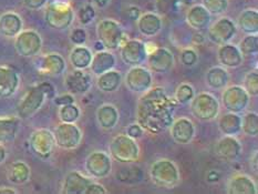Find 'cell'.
Segmentation results:
<instances>
[{"label": "cell", "instance_id": "6da1fadb", "mask_svg": "<svg viewBox=\"0 0 258 194\" xmlns=\"http://www.w3.org/2000/svg\"><path fill=\"white\" fill-rule=\"evenodd\" d=\"M174 104L162 88H155L141 98L138 107L139 124L151 133H160L173 123Z\"/></svg>", "mask_w": 258, "mask_h": 194}, {"label": "cell", "instance_id": "7a4b0ae2", "mask_svg": "<svg viewBox=\"0 0 258 194\" xmlns=\"http://www.w3.org/2000/svg\"><path fill=\"white\" fill-rule=\"evenodd\" d=\"M112 157L116 161L123 163L134 162L139 159L140 150L134 139L127 135H120L115 137L110 144Z\"/></svg>", "mask_w": 258, "mask_h": 194}, {"label": "cell", "instance_id": "3957f363", "mask_svg": "<svg viewBox=\"0 0 258 194\" xmlns=\"http://www.w3.org/2000/svg\"><path fill=\"white\" fill-rule=\"evenodd\" d=\"M151 177L156 185L172 188L179 180L178 170L170 160H159L151 168Z\"/></svg>", "mask_w": 258, "mask_h": 194}, {"label": "cell", "instance_id": "277c9868", "mask_svg": "<svg viewBox=\"0 0 258 194\" xmlns=\"http://www.w3.org/2000/svg\"><path fill=\"white\" fill-rule=\"evenodd\" d=\"M193 114L196 118L203 121L212 120L220 111V104L217 100L210 93H200L192 99L190 104Z\"/></svg>", "mask_w": 258, "mask_h": 194}, {"label": "cell", "instance_id": "5b68a950", "mask_svg": "<svg viewBox=\"0 0 258 194\" xmlns=\"http://www.w3.org/2000/svg\"><path fill=\"white\" fill-rule=\"evenodd\" d=\"M98 37L102 46L110 50H114L120 46L123 36L122 28L116 21L104 19L100 22L97 28Z\"/></svg>", "mask_w": 258, "mask_h": 194}, {"label": "cell", "instance_id": "8992f818", "mask_svg": "<svg viewBox=\"0 0 258 194\" xmlns=\"http://www.w3.org/2000/svg\"><path fill=\"white\" fill-rule=\"evenodd\" d=\"M72 19H74V13L67 4H52L47 11V21L49 25L58 29H64L68 27Z\"/></svg>", "mask_w": 258, "mask_h": 194}, {"label": "cell", "instance_id": "52a82bcc", "mask_svg": "<svg viewBox=\"0 0 258 194\" xmlns=\"http://www.w3.org/2000/svg\"><path fill=\"white\" fill-rule=\"evenodd\" d=\"M249 94L242 87L234 86L228 88L223 94V102L225 108L234 113H238L247 107Z\"/></svg>", "mask_w": 258, "mask_h": 194}, {"label": "cell", "instance_id": "ba28073f", "mask_svg": "<svg viewBox=\"0 0 258 194\" xmlns=\"http://www.w3.org/2000/svg\"><path fill=\"white\" fill-rule=\"evenodd\" d=\"M236 32V26L228 18H221L209 29L210 40L217 44H224L231 40Z\"/></svg>", "mask_w": 258, "mask_h": 194}, {"label": "cell", "instance_id": "9c48e42d", "mask_svg": "<svg viewBox=\"0 0 258 194\" xmlns=\"http://www.w3.org/2000/svg\"><path fill=\"white\" fill-rule=\"evenodd\" d=\"M147 49L145 44L139 40L127 41L121 50V58L126 64L139 66L147 59Z\"/></svg>", "mask_w": 258, "mask_h": 194}, {"label": "cell", "instance_id": "30bf717a", "mask_svg": "<svg viewBox=\"0 0 258 194\" xmlns=\"http://www.w3.org/2000/svg\"><path fill=\"white\" fill-rule=\"evenodd\" d=\"M152 85V76L150 72L141 68V67H134L128 71L126 76V86L130 90L134 92H145L148 91Z\"/></svg>", "mask_w": 258, "mask_h": 194}, {"label": "cell", "instance_id": "8fae6325", "mask_svg": "<svg viewBox=\"0 0 258 194\" xmlns=\"http://www.w3.org/2000/svg\"><path fill=\"white\" fill-rule=\"evenodd\" d=\"M55 140H57L58 146L62 148H76L81 141V131L75 124L66 122L55 130Z\"/></svg>", "mask_w": 258, "mask_h": 194}, {"label": "cell", "instance_id": "7c38bea8", "mask_svg": "<svg viewBox=\"0 0 258 194\" xmlns=\"http://www.w3.org/2000/svg\"><path fill=\"white\" fill-rule=\"evenodd\" d=\"M111 160L110 157L104 152H93L87 159L86 168L89 173L94 177L106 176L111 171Z\"/></svg>", "mask_w": 258, "mask_h": 194}, {"label": "cell", "instance_id": "4fadbf2b", "mask_svg": "<svg viewBox=\"0 0 258 194\" xmlns=\"http://www.w3.org/2000/svg\"><path fill=\"white\" fill-rule=\"evenodd\" d=\"M54 140L51 132L47 130H39L31 137V147L39 157L46 159L52 153Z\"/></svg>", "mask_w": 258, "mask_h": 194}, {"label": "cell", "instance_id": "5bb4252c", "mask_svg": "<svg viewBox=\"0 0 258 194\" xmlns=\"http://www.w3.org/2000/svg\"><path fill=\"white\" fill-rule=\"evenodd\" d=\"M149 64L151 69L159 74L167 72L173 66V55L165 48H156L149 53Z\"/></svg>", "mask_w": 258, "mask_h": 194}, {"label": "cell", "instance_id": "9a60e30c", "mask_svg": "<svg viewBox=\"0 0 258 194\" xmlns=\"http://www.w3.org/2000/svg\"><path fill=\"white\" fill-rule=\"evenodd\" d=\"M240 151H242V146L232 136L224 137L217 142L215 147V153L225 161H234L237 159Z\"/></svg>", "mask_w": 258, "mask_h": 194}, {"label": "cell", "instance_id": "2e32d148", "mask_svg": "<svg viewBox=\"0 0 258 194\" xmlns=\"http://www.w3.org/2000/svg\"><path fill=\"white\" fill-rule=\"evenodd\" d=\"M195 129L192 121L186 118H181L172 123L171 135L174 141L179 144H186L192 141Z\"/></svg>", "mask_w": 258, "mask_h": 194}, {"label": "cell", "instance_id": "e0dca14e", "mask_svg": "<svg viewBox=\"0 0 258 194\" xmlns=\"http://www.w3.org/2000/svg\"><path fill=\"white\" fill-rule=\"evenodd\" d=\"M218 59L223 66L228 67V68H235L242 63L243 54L239 51V49L233 44L224 43L218 50Z\"/></svg>", "mask_w": 258, "mask_h": 194}, {"label": "cell", "instance_id": "ac0fdd59", "mask_svg": "<svg viewBox=\"0 0 258 194\" xmlns=\"http://www.w3.org/2000/svg\"><path fill=\"white\" fill-rule=\"evenodd\" d=\"M43 101V92L40 88L32 89V90L28 93L25 101L20 105V115L22 118H28L33 112L40 107Z\"/></svg>", "mask_w": 258, "mask_h": 194}, {"label": "cell", "instance_id": "d6986e66", "mask_svg": "<svg viewBox=\"0 0 258 194\" xmlns=\"http://www.w3.org/2000/svg\"><path fill=\"white\" fill-rule=\"evenodd\" d=\"M211 20V14L207 11L203 6H194L188 11L187 21L190 27L196 30H203L209 27Z\"/></svg>", "mask_w": 258, "mask_h": 194}, {"label": "cell", "instance_id": "ffe728a7", "mask_svg": "<svg viewBox=\"0 0 258 194\" xmlns=\"http://www.w3.org/2000/svg\"><path fill=\"white\" fill-rule=\"evenodd\" d=\"M115 64V58L114 55L106 52V51H100L94 55L91 60V70L94 75H102L104 72L111 70Z\"/></svg>", "mask_w": 258, "mask_h": 194}, {"label": "cell", "instance_id": "44dd1931", "mask_svg": "<svg viewBox=\"0 0 258 194\" xmlns=\"http://www.w3.org/2000/svg\"><path fill=\"white\" fill-rule=\"evenodd\" d=\"M138 27L145 36H154L161 30L162 21L159 16L154 14H145L138 18Z\"/></svg>", "mask_w": 258, "mask_h": 194}, {"label": "cell", "instance_id": "7402d4cb", "mask_svg": "<svg viewBox=\"0 0 258 194\" xmlns=\"http://www.w3.org/2000/svg\"><path fill=\"white\" fill-rule=\"evenodd\" d=\"M228 193L231 194H256L257 188L253 180L248 176H236L228 185Z\"/></svg>", "mask_w": 258, "mask_h": 194}, {"label": "cell", "instance_id": "603a6c76", "mask_svg": "<svg viewBox=\"0 0 258 194\" xmlns=\"http://www.w3.org/2000/svg\"><path fill=\"white\" fill-rule=\"evenodd\" d=\"M97 115L100 125L105 130H110L112 127H114L117 119H119L117 110L111 104H105L102 105V107H100Z\"/></svg>", "mask_w": 258, "mask_h": 194}, {"label": "cell", "instance_id": "cb8c5ba5", "mask_svg": "<svg viewBox=\"0 0 258 194\" xmlns=\"http://www.w3.org/2000/svg\"><path fill=\"white\" fill-rule=\"evenodd\" d=\"M92 181L81 175L78 172L70 173L67 177L64 184V192L67 193H86L87 187Z\"/></svg>", "mask_w": 258, "mask_h": 194}, {"label": "cell", "instance_id": "d4e9b609", "mask_svg": "<svg viewBox=\"0 0 258 194\" xmlns=\"http://www.w3.org/2000/svg\"><path fill=\"white\" fill-rule=\"evenodd\" d=\"M121 75L117 71L109 70L100 75L98 78V88L101 91L112 92L115 91L121 85Z\"/></svg>", "mask_w": 258, "mask_h": 194}, {"label": "cell", "instance_id": "484cf974", "mask_svg": "<svg viewBox=\"0 0 258 194\" xmlns=\"http://www.w3.org/2000/svg\"><path fill=\"white\" fill-rule=\"evenodd\" d=\"M218 125L226 136H234L242 129V118L234 112L224 114L218 122Z\"/></svg>", "mask_w": 258, "mask_h": 194}, {"label": "cell", "instance_id": "4316f807", "mask_svg": "<svg viewBox=\"0 0 258 194\" xmlns=\"http://www.w3.org/2000/svg\"><path fill=\"white\" fill-rule=\"evenodd\" d=\"M238 25L244 32L256 35L258 31V13L257 10L248 9L243 11L238 18Z\"/></svg>", "mask_w": 258, "mask_h": 194}, {"label": "cell", "instance_id": "83f0119b", "mask_svg": "<svg viewBox=\"0 0 258 194\" xmlns=\"http://www.w3.org/2000/svg\"><path fill=\"white\" fill-rule=\"evenodd\" d=\"M67 85H68V88L72 92H86L90 88V79L83 72L76 71L75 74L69 76L68 80H67Z\"/></svg>", "mask_w": 258, "mask_h": 194}, {"label": "cell", "instance_id": "f1b7e54d", "mask_svg": "<svg viewBox=\"0 0 258 194\" xmlns=\"http://www.w3.org/2000/svg\"><path fill=\"white\" fill-rule=\"evenodd\" d=\"M71 62L78 69L88 68L91 63L92 54L90 50L85 47H77L71 53Z\"/></svg>", "mask_w": 258, "mask_h": 194}, {"label": "cell", "instance_id": "f546056e", "mask_svg": "<svg viewBox=\"0 0 258 194\" xmlns=\"http://www.w3.org/2000/svg\"><path fill=\"white\" fill-rule=\"evenodd\" d=\"M207 83L214 89H220L225 87V85L228 81V75L227 71L222 68H212L206 76Z\"/></svg>", "mask_w": 258, "mask_h": 194}, {"label": "cell", "instance_id": "4dcf8cb0", "mask_svg": "<svg viewBox=\"0 0 258 194\" xmlns=\"http://www.w3.org/2000/svg\"><path fill=\"white\" fill-rule=\"evenodd\" d=\"M117 180L123 183H136L142 180V171L139 168H126L122 169L117 173Z\"/></svg>", "mask_w": 258, "mask_h": 194}, {"label": "cell", "instance_id": "1f68e13d", "mask_svg": "<svg viewBox=\"0 0 258 194\" xmlns=\"http://www.w3.org/2000/svg\"><path fill=\"white\" fill-rule=\"evenodd\" d=\"M242 129L248 136L258 135V116L256 113H247L242 119Z\"/></svg>", "mask_w": 258, "mask_h": 194}, {"label": "cell", "instance_id": "d6a6232c", "mask_svg": "<svg viewBox=\"0 0 258 194\" xmlns=\"http://www.w3.org/2000/svg\"><path fill=\"white\" fill-rule=\"evenodd\" d=\"M258 50V37L256 35H249L245 37L240 42L239 51L243 54H256Z\"/></svg>", "mask_w": 258, "mask_h": 194}, {"label": "cell", "instance_id": "836d02e7", "mask_svg": "<svg viewBox=\"0 0 258 194\" xmlns=\"http://www.w3.org/2000/svg\"><path fill=\"white\" fill-rule=\"evenodd\" d=\"M203 7L212 15H221L228 7L227 0H203Z\"/></svg>", "mask_w": 258, "mask_h": 194}, {"label": "cell", "instance_id": "e575fe53", "mask_svg": "<svg viewBox=\"0 0 258 194\" xmlns=\"http://www.w3.org/2000/svg\"><path fill=\"white\" fill-rule=\"evenodd\" d=\"M193 98H194V89L192 86L183 83V85H181L177 88V90L175 92V99L179 103L182 104L187 103Z\"/></svg>", "mask_w": 258, "mask_h": 194}, {"label": "cell", "instance_id": "d590c367", "mask_svg": "<svg viewBox=\"0 0 258 194\" xmlns=\"http://www.w3.org/2000/svg\"><path fill=\"white\" fill-rule=\"evenodd\" d=\"M60 115L61 119L67 122V123H72V122H75L79 118L80 111L74 104H67L63 105L62 109L60 110Z\"/></svg>", "mask_w": 258, "mask_h": 194}, {"label": "cell", "instance_id": "8d00e7d4", "mask_svg": "<svg viewBox=\"0 0 258 194\" xmlns=\"http://www.w3.org/2000/svg\"><path fill=\"white\" fill-rule=\"evenodd\" d=\"M244 89L249 96H256L258 93V74L256 71L249 72L244 81Z\"/></svg>", "mask_w": 258, "mask_h": 194}, {"label": "cell", "instance_id": "74e56055", "mask_svg": "<svg viewBox=\"0 0 258 194\" xmlns=\"http://www.w3.org/2000/svg\"><path fill=\"white\" fill-rule=\"evenodd\" d=\"M182 2H184V0H158L156 2V8L160 13L166 14L175 9L176 6Z\"/></svg>", "mask_w": 258, "mask_h": 194}, {"label": "cell", "instance_id": "f35d334b", "mask_svg": "<svg viewBox=\"0 0 258 194\" xmlns=\"http://www.w3.org/2000/svg\"><path fill=\"white\" fill-rule=\"evenodd\" d=\"M198 61V54L192 49L184 50L182 53V62L185 66H193Z\"/></svg>", "mask_w": 258, "mask_h": 194}, {"label": "cell", "instance_id": "ab89813d", "mask_svg": "<svg viewBox=\"0 0 258 194\" xmlns=\"http://www.w3.org/2000/svg\"><path fill=\"white\" fill-rule=\"evenodd\" d=\"M94 15V9L91 6H86V7H83L80 11V20L82 24H89V22L93 19Z\"/></svg>", "mask_w": 258, "mask_h": 194}, {"label": "cell", "instance_id": "60d3db41", "mask_svg": "<svg viewBox=\"0 0 258 194\" xmlns=\"http://www.w3.org/2000/svg\"><path fill=\"white\" fill-rule=\"evenodd\" d=\"M105 193H108V191H106L102 185L98 184V183L91 182L87 187L85 194H105Z\"/></svg>", "mask_w": 258, "mask_h": 194}, {"label": "cell", "instance_id": "b9f144b4", "mask_svg": "<svg viewBox=\"0 0 258 194\" xmlns=\"http://www.w3.org/2000/svg\"><path fill=\"white\" fill-rule=\"evenodd\" d=\"M72 41L77 44H82L86 41V31L82 29H77L74 33H72Z\"/></svg>", "mask_w": 258, "mask_h": 194}, {"label": "cell", "instance_id": "7bdbcfd3", "mask_svg": "<svg viewBox=\"0 0 258 194\" xmlns=\"http://www.w3.org/2000/svg\"><path fill=\"white\" fill-rule=\"evenodd\" d=\"M142 133H143V129H142V126L140 125V124H132L127 129V136H130L133 139L140 138V137L142 136Z\"/></svg>", "mask_w": 258, "mask_h": 194}, {"label": "cell", "instance_id": "ee69618b", "mask_svg": "<svg viewBox=\"0 0 258 194\" xmlns=\"http://www.w3.org/2000/svg\"><path fill=\"white\" fill-rule=\"evenodd\" d=\"M46 3V0H25L26 6H28L29 8H39Z\"/></svg>", "mask_w": 258, "mask_h": 194}, {"label": "cell", "instance_id": "f6af8a7d", "mask_svg": "<svg viewBox=\"0 0 258 194\" xmlns=\"http://www.w3.org/2000/svg\"><path fill=\"white\" fill-rule=\"evenodd\" d=\"M128 15H130L133 20H137L139 18V9L138 8H131L128 10Z\"/></svg>", "mask_w": 258, "mask_h": 194}, {"label": "cell", "instance_id": "bcb514c9", "mask_svg": "<svg viewBox=\"0 0 258 194\" xmlns=\"http://www.w3.org/2000/svg\"><path fill=\"white\" fill-rule=\"evenodd\" d=\"M94 4H97L99 7H104V6L109 3V0H93Z\"/></svg>", "mask_w": 258, "mask_h": 194}, {"label": "cell", "instance_id": "7dc6e473", "mask_svg": "<svg viewBox=\"0 0 258 194\" xmlns=\"http://www.w3.org/2000/svg\"><path fill=\"white\" fill-rule=\"evenodd\" d=\"M0 193H11V194H15L17 192L15 190H11V188H4V190H0Z\"/></svg>", "mask_w": 258, "mask_h": 194}]
</instances>
